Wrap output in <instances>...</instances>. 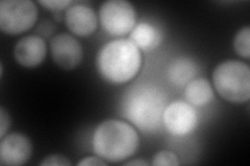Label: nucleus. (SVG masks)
Here are the masks:
<instances>
[{"label": "nucleus", "mask_w": 250, "mask_h": 166, "mask_svg": "<svg viewBox=\"0 0 250 166\" xmlns=\"http://www.w3.org/2000/svg\"><path fill=\"white\" fill-rule=\"evenodd\" d=\"M38 20V7L30 0H2L0 2V29L10 36L20 35Z\"/></svg>", "instance_id": "5"}, {"label": "nucleus", "mask_w": 250, "mask_h": 166, "mask_svg": "<svg viewBox=\"0 0 250 166\" xmlns=\"http://www.w3.org/2000/svg\"><path fill=\"white\" fill-rule=\"evenodd\" d=\"M50 51L56 65L64 70H73L83 61V51L81 43L68 34L53 37L50 42Z\"/></svg>", "instance_id": "8"}, {"label": "nucleus", "mask_w": 250, "mask_h": 166, "mask_svg": "<svg viewBox=\"0 0 250 166\" xmlns=\"http://www.w3.org/2000/svg\"><path fill=\"white\" fill-rule=\"evenodd\" d=\"M43 166H52V165H62V166H70L72 165L67 157L62 155H50L47 156L45 159L40 163Z\"/></svg>", "instance_id": "17"}, {"label": "nucleus", "mask_w": 250, "mask_h": 166, "mask_svg": "<svg viewBox=\"0 0 250 166\" xmlns=\"http://www.w3.org/2000/svg\"><path fill=\"white\" fill-rule=\"evenodd\" d=\"M166 99V94L154 84H137L124 93L121 102L122 114L139 130L154 132L163 122Z\"/></svg>", "instance_id": "1"}, {"label": "nucleus", "mask_w": 250, "mask_h": 166, "mask_svg": "<svg viewBox=\"0 0 250 166\" xmlns=\"http://www.w3.org/2000/svg\"><path fill=\"white\" fill-rule=\"evenodd\" d=\"M250 28L249 26H245L241 28L234 36L233 38V48L241 57L249 59L250 56Z\"/></svg>", "instance_id": "15"}, {"label": "nucleus", "mask_w": 250, "mask_h": 166, "mask_svg": "<svg viewBox=\"0 0 250 166\" xmlns=\"http://www.w3.org/2000/svg\"><path fill=\"white\" fill-rule=\"evenodd\" d=\"M124 165H134V166H136V165H140V166H147V165H149V163L148 162H146V161H144V160H141V159H136V160H131V161H128V162H125L124 163Z\"/></svg>", "instance_id": "21"}, {"label": "nucleus", "mask_w": 250, "mask_h": 166, "mask_svg": "<svg viewBox=\"0 0 250 166\" xmlns=\"http://www.w3.org/2000/svg\"><path fill=\"white\" fill-rule=\"evenodd\" d=\"M78 165L80 166H83V165H98V166L103 165V166H104V165H106V163L103 159H100V157H87L78 162Z\"/></svg>", "instance_id": "20"}, {"label": "nucleus", "mask_w": 250, "mask_h": 166, "mask_svg": "<svg viewBox=\"0 0 250 166\" xmlns=\"http://www.w3.org/2000/svg\"><path fill=\"white\" fill-rule=\"evenodd\" d=\"M11 126V118L4 108H0V137L3 138L5 136L6 131L9 130Z\"/></svg>", "instance_id": "19"}, {"label": "nucleus", "mask_w": 250, "mask_h": 166, "mask_svg": "<svg viewBox=\"0 0 250 166\" xmlns=\"http://www.w3.org/2000/svg\"><path fill=\"white\" fill-rule=\"evenodd\" d=\"M93 149L108 162H121L134 155L140 145L136 129L120 120H106L94 131Z\"/></svg>", "instance_id": "3"}, {"label": "nucleus", "mask_w": 250, "mask_h": 166, "mask_svg": "<svg viewBox=\"0 0 250 166\" xmlns=\"http://www.w3.org/2000/svg\"><path fill=\"white\" fill-rule=\"evenodd\" d=\"M181 164L177 156L171 151H161L158 152L152 159V165L154 166H177Z\"/></svg>", "instance_id": "16"}, {"label": "nucleus", "mask_w": 250, "mask_h": 166, "mask_svg": "<svg viewBox=\"0 0 250 166\" xmlns=\"http://www.w3.org/2000/svg\"><path fill=\"white\" fill-rule=\"evenodd\" d=\"M163 123L171 134L175 136H185L196 127L197 112L190 103L184 101L172 102L164 110Z\"/></svg>", "instance_id": "7"}, {"label": "nucleus", "mask_w": 250, "mask_h": 166, "mask_svg": "<svg viewBox=\"0 0 250 166\" xmlns=\"http://www.w3.org/2000/svg\"><path fill=\"white\" fill-rule=\"evenodd\" d=\"M66 25L78 37H89L97 28V16L88 5L73 4L66 12Z\"/></svg>", "instance_id": "11"}, {"label": "nucleus", "mask_w": 250, "mask_h": 166, "mask_svg": "<svg viewBox=\"0 0 250 166\" xmlns=\"http://www.w3.org/2000/svg\"><path fill=\"white\" fill-rule=\"evenodd\" d=\"M33 147L25 135L21 133L7 134L0 144V164L19 166L25 164L31 156Z\"/></svg>", "instance_id": "9"}, {"label": "nucleus", "mask_w": 250, "mask_h": 166, "mask_svg": "<svg viewBox=\"0 0 250 166\" xmlns=\"http://www.w3.org/2000/svg\"><path fill=\"white\" fill-rule=\"evenodd\" d=\"M100 23L111 36L126 35L136 26V11L128 1L108 0L99 10Z\"/></svg>", "instance_id": "6"}, {"label": "nucleus", "mask_w": 250, "mask_h": 166, "mask_svg": "<svg viewBox=\"0 0 250 166\" xmlns=\"http://www.w3.org/2000/svg\"><path fill=\"white\" fill-rule=\"evenodd\" d=\"M197 73L196 65L190 58L181 57L173 60L167 69L169 81L176 86H184L193 80Z\"/></svg>", "instance_id": "12"}, {"label": "nucleus", "mask_w": 250, "mask_h": 166, "mask_svg": "<svg viewBox=\"0 0 250 166\" xmlns=\"http://www.w3.org/2000/svg\"><path fill=\"white\" fill-rule=\"evenodd\" d=\"M142 57L138 47L129 38H119L101 47L96 57L98 73L105 81L128 82L140 71Z\"/></svg>", "instance_id": "2"}, {"label": "nucleus", "mask_w": 250, "mask_h": 166, "mask_svg": "<svg viewBox=\"0 0 250 166\" xmlns=\"http://www.w3.org/2000/svg\"><path fill=\"white\" fill-rule=\"evenodd\" d=\"M215 89L230 103L248 102L250 98V69L240 60H226L218 65L213 72Z\"/></svg>", "instance_id": "4"}, {"label": "nucleus", "mask_w": 250, "mask_h": 166, "mask_svg": "<svg viewBox=\"0 0 250 166\" xmlns=\"http://www.w3.org/2000/svg\"><path fill=\"white\" fill-rule=\"evenodd\" d=\"M185 96L191 105L205 106L214 99V92L208 80L198 78L186 85Z\"/></svg>", "instance_id": "13"}, {"label": "nucleus", "mask_w": 250, "mask_h": 166, "mask_svg": "<svg viewBox=\"0 0 250 166\" xmlns=\"http://www.w3.org/2000/svg\"><path fill=\"white\" fill-rule=\"evenodd\" d=\"M129 39L139 49L151 50L161 42V34L148 23H140L130 31Z\"/></svg>", "instance_id": "14"}, {"label": "nucleus", "mask_w": 250, "mask_h": 166, "mask_svg": "<svg viewBox=\"0 0 250 166\" xmlns=\"http://www.w3.org/2000/svg\"><path fill=\"white\" fill-rule=\"evenodd\" d=\"M39 3L44 5L46 9H49L52 11H60L65 9L66 6L71 5L73 1H70V0H40Z\"/></svg>", "instance_id": "18"}, {"label": "nucleus", "mask_w": 250, "mask_h": 166, "mask_svg": "<svg viewBox=\"0 0 250 166\" xmlns=\"http://www.w3.org/2000/svg\"><path fill=\"white\" fill-rule=\"evenodd\" d=\"M46 54V43L39 36L22 37L14 47V57L16 61L25 68H35L42 64Z\"/></svg>", "instance_id": "10"}]
</instances>
